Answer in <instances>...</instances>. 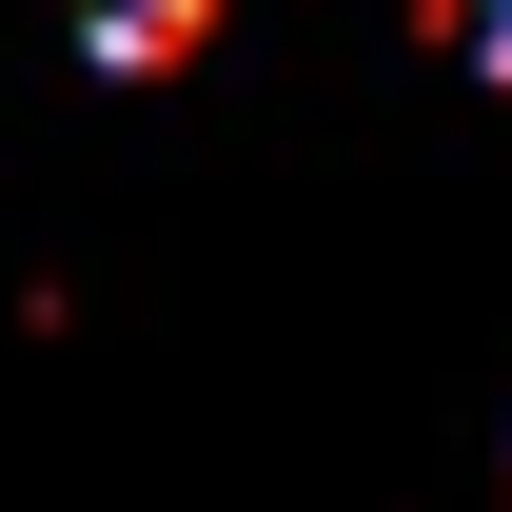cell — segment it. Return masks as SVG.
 Wrapping results in <instances>:
<instances>
[{"label":"cell","instance_id":"cell-1","mask_svg":"<svg viewBox=\"0 0 512 512\" xmlns=\"http://www.w3.org/2000/svg\"><path fill=\"white\" fill-rule=\"evenodd\" d=\"M79 40H99L119 79H158V60H197V40H217V0H79Z\"/></svg>","mask_w":512,"mask_h":512},{"label":"cell","instance_id":"cell-2","mask_svg":"<svg viewBox=\"0 0 512 512\" xmlns=\"http://www.w3.org/2000/svg\"><path fill=\"white\" fill-rule=\"evenodd\" d=\"M434 40H453L473 79H512V0H434Z\"/></svg>","mask_w":512,"mask_h":512}]
</instances>
